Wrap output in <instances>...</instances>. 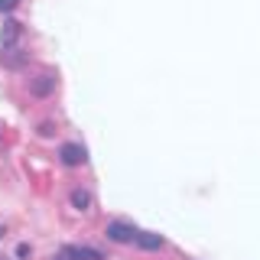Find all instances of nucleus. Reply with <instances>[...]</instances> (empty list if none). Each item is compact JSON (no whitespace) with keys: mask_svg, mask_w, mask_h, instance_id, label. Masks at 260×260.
Returning a JSON list of instances; mask_svg holds the SVG:
<instances>
[{"mask_svg":"<svg viewBox=\"0 0 260 260\" xmlns=\"http://www.w3.org/2000/svg\"><path fill=\"white\" fill-rule=\"evenodd\" d=\"M104 234H108L114 244H130V241H137V228L130 224V221H111L108 228H104Z\"/></svg>","mask_w":260,"mask_h":260,"instance_id":"1","label":"nucleus"},{"mask_svg":"<svg viewBox=\"0 0 260 260\" xmlns=\"http://www.w3.org/2000/svg\"><path fill=\"white\" fill-rule=\"evenodd\" d=\"M59 159H62V166H85V162H88V150L81 143H65L59 150Z\"/></svg>","mask_w":260,"mask_h":260,"instance_id":"2","label":"nucleus"},{"mask_svg":"<svg viewBox=\"0 0 260 260\" xmlns=\"http://www.w3.org/2000/svg\"><path fill=\"white\" fill-rule=\"evenodd\" d=\"M20 32H23L20 23H16V20H7L4 26H0V46H4V49H10V46L16 43V39H20Z\"/></svg>","mask_w":260,"mask_h":260,"instance_id":"3","label":"nucleus"},{"mask_svg":"<svg viewBox=\"0 0 260 260\" xmlns=\"http://www.w3.org/2000/svg\"><path fill=\"white\" fill-rule=\"evenodd\" d=\"M52 88H55V78H52V75H39V78H32V81H29V91L36 94V98L52 94Z\"/></svg>","mask_w":260,"mask_h":260,"instance_id":"4","label":"nucleus"},{"mask_svg":"<svg viewBox=\"0 0 260 260\" xmlns=\"http://www.w3.org/2000/svg\"><path fill=\"white\" fill-rule=\"evenodd\" d=\"M137 247H143V250H159L162 247V238L159 234H153V231H137Z\"/></svg>","mask_w":260,"mask_h":260,"instance_id":"5","label":"nucleus"},{"mask_svg":"<svg viewBox=\"0 0 260 260\" xmlns=\"http://www.w3.org/2000/svg\"><path fill=\"white\" fill-rule=\"evenodd\" d=\"M0 62L7 65V69H20V65H26V52H20V49H7V52H0Z\"/></svg>","mask_w":260,"mask_h":260,"instance_id":"6","label":"nucleus"},{"mask_svg":"<svg viewBox=\"0 0 260 260\" xmlns=\"http://www.w3.org/2000/svg\"><path fill=\"white\" fill-rule=\"evenodd\" d=\"M65 257H69V260H104L91 247H69V250H65Z\"/></svg>","mask_w":260,"mask_h":260,"instance_id":"7","label":"nucleus"},{"mask_svg":"<svg viewBox=\"0 0 260 260\" xmlns=\"http://www.w3.org/2000/svg\"><path fill=\"white\" fill-rule=\"evenodd\" d=\"M72 205H75L78 211H88V205H91V195H88L85 189H75V192H72Z\"/></svg>","mask_w":260,"mask_h":260,"instance_id":"8","label":"nucleus"},{"mask_svg":"<svg viewBox=\"0 0 260 260\" xmlns=\"http://www.w3.org/2000/svg\"><path fill=\"white\" fill-rule=\"evenodd\" d=\"M16 4H20V0H0V13H10V10H16Z\"/></svg>","mask_w":260,"mask_h":260,"instance_id":"9","label":"nucleus"},{"mask_svg":"<svg viewBox=\"0 0 260 260\" xmlns=\"http://www.w3.org/2000/svg\"><path fill=\"white\" fill-rule=\"evenodd\" d=\"M55 260H69V257H65V254H62V257H55Z\"/></svg>","mask_w":260,"mask_h":260,"instance_id":"10","label":"nucleus"}]
</instances>
